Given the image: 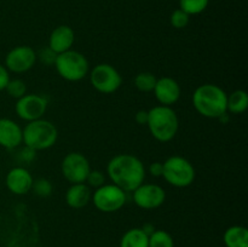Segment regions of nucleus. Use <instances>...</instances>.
Returning a JSON list of instances; mask_svg holds the SVG:
<instances>
[{
  "label": "nucleus",
  "instance_id": "1",
  "mask_svg": "<svg viewBox=\"0 0 248 247\" xmlns=\"http://www.w3.org/2000/svg\"><path fill=\"white\" fill-rule=\"evenodd\" d=\"M107 173L111 183L126 193H132L144 182L145 167L135 155L119 154L109 160Z\"/></svg>",
  "mask_w": 248,
  "mask_h": 247
},
{
  "label": "nucleus",
  "instance_id": "2",
  "mask_svg": "<svg viewBox=\"0 0 248 247\" xmlns=\"http://www.w3.org/2000/svg\"><path fill=\"white\" fill-rule=\"evenodd\" d=\"M228 93L216 84H202L194 91L193 106L200 115L219 119L227 114Z\"/></svg>",
  "mask_w": 248,
  "mask_h": 247
},
{
  "label": "nucleus",
  "instance_id": "3",
  "mask_svg": "<svg viewBox=\"0 0 248 247\" xmlns=\"http://www.w3.org/2000/svg\"><path fill=\"white\" fill-rule=\"evenodd\" d=\"M147 126L155 139L161 143H167L173 139L178 132V115L171 107H153L148 110Z\"/></svg>",
  "mask_w": 248,
  "mask_h": 247
},
{
  "label": "nucleus",
  "instance_id": "4",
  "mask_svg": "<svg viewBox=\"0 0 248 247\" xmlns=\"http://www.w3.org/2000/svg\"><path fill=\"white\" fill-rule=\"evenodd\" d=\"M58 138V130L51 121L45 119L29 121L22 128V143L35 152L50 149L56 144Z\"/></svg>",
  "mask_w": 248,
  "mask_h": 247
},
{
  "label": "nucleus",
  "instance_id": "5",
  "mask_svg": "<svg viewBox=\"0 0 248 247\" xmlns=\"http://www.w3.org/2000/svg\"><path fill=\"white\" fill-rule=\"evenodd\" d=\"M162 177L176 188H186L195 179V169L188 159L179 155L170 156L162 162Z\"/></svg>",
  "mask_w": 248,
  "mask_h": 247
},
{
  "label": "nucleus",
  "instance_id": "6",
  "mask_svg": "<svg viewBox=\"0 0 248 247\" xmlns=\"http://www.w3.org/2000/svg\"><path fill=\"white\" fill-rule=\"evenodd\" d=\"M55 68L62 79L77 82L89 74L90 64L87 58L81 52L69 50L57 55Z\"/></svg>",
  "mask_w": 248,
  "mask_h": 247
},
{
  "label": "nucleus",
  "instance_id": "7",
  "mask_svg": "<svg viewBox=\"0 0 248 247\" xmlns=\"http://www.w3.org/2000/svg\"><path fill=\"white\" fill-rule=\"evenodd\" d=\"M94 207L103 213H114L121 210L127 201V193L115 184H103L92 193Z\"/></svg>",
  "mask_w": 248,
  "mask_h": 247
},
{
  "label": "nucleus",
  "instance_id": "8",
  "mask_svg": "<svg viewBox=\"0 0 248 247\" xmlns=\"http://www.w3.org/2000/svg\"><path fill=\"white\" fill-rule=\"evenodd\" d=\"M90 82L96 91L103 94H111L123 85V77L108 63H99L90 72Z\"/></svg>",
  "mask_w": 248,
  "mask_h": 247
},
{
  "label": "nucleus",
  "instance_id": "9",
  "mask_svg": "<svg viewBox=\"0 0 248 247\" xmlns=\"http://www.w3.org/2000/svg\"><path fill=\"white\" fill-rule=\"evenodd\" d=\"M61 171L64 179H67L70 184L85 183L87 174L91 171V166L84 154L79 152H72L68 153L62 160Z\"/></svg>",
  "mask_w": 248,
  "mask_h": 247
},
{
  "label": "nucleus",
  "instance_id": "10",
  "mask_svg": "<svg viewBox=\"0 0 248 247\" xmlns=\"http://www.w3.org/2000/svg\"><path fill=\"white\" fill-rule=\"evenodd\" d=\"M47 109V99L40 94L26 93L23 97L17 99L15 111L22 120L34 121L41 119Z\"/></svg>",
  "mask_w": 248,
  "mask_h": 247
},
{
  "label": "nucleus",
  "instance_id": "11",
  "mask_svg": "<svg viewBox=\"0 0 248 247\" xmlns=\"http://www.w3.org/2000/svg\"><path fill=\"white\" fill-rule=\"evenodd\" d=\"M133 202L143 210L159 208L166 200L165 189L159 184L142 183L132 191Z\"/></svg>",
  "mask_w": 248,
  "mask_h": 247
},
{
  "label": "nucleus",
  "instance_id": "12",
  "mask_svg": "<svg viewBox=\"0 0 248 247\" xmlns=\"http://www.w3.org/2000/svg\"><path fill=\"white\" fill-rule=\"evenodd\" d=\"M36 52L33 47L26 45H19L11 48L5 57V67L9 72L22 74L35 65Z\"/></svg>",
  "mask_w": 248,
  "mask_h": 247
},
{
  "label": "nucleus",
  "instance_id": "13",
  "mask_svg": "<svg viewBox=\"0 0 248 247\" xmlns=\"http://www.w3.org/2000/svg\"><path fill=\"white\" fill-rule=\"evenodd\" d=\"M155 98L160 103V106L171 107L172 104L177 103L181 98V85L170 77H162L156 80L154 90Z\"/></svg>",
  "mask_w": 248,
  "mask_h": 247
},
{
  "label": "nucleus",
  "instance_id": "14",
  "mask_svg": "<svg viewBox=\"0 0 248 247\" xmlns=\"http://www.w3.org/2000/svg\"><path fill=\"white\" fill-rule=\"evenodd\" d=\"M33 176L27 169L16 166L10 170L5 177V185L15 195H26L31 190Z\"/></svg>",
  "mask_w": 248,
  "mask_h": 247
},
{
  "label": "nucleus",
  "instance_id": "15",
  "mask_svg": "<svg viewBox=\"0 0 248 247\" xmlns=\"http://www.w3.org/2000/svg\"><path fill=\"white\" fill-rule=\"evenodd\" d=\"M22 143V128L16 121L0 118V147L14 150Z\"/></svg>",
  "mask_w": 248,
  "mask_h": 247
},
{
  "label": "nucleus",
  "instance_id": "16",
  "mask_svg": "<svg viewBox=\"0 0 248 247\" xmlns=\"http://www.w3.org/2000/svg\"><path fill=\"white\" fill-rule=\"evenodd\" d=\"M75 41V33L72 27L58 26L51 31L50 38H48V47L55 51L57 55L65 52V51L72 50Z\"/></svg>",
  "mask_w": 248,
  "mask_h": 247
},
{
  "label": "nucleus",
  "instance_id": "17",
  "mask_svg": "<svg viewBox=\"0 0 248 247\" xmlns=\"http://www.w3.org/2000/svg\"><path fill=\"white\" fill-rule=\"evenodd\" d=\"M91 198V188L86 183L70 184L68 190L65 191V202L74 210H79L89 205Z\"/></svg>",
  "mask_w": 248,
  "mask_h": 247
},
{
  "label": "nucleus",
  "instance_id": "18",
  "mask_svg": "<svg viewBox=\"0 0 248 247\" xmlns=\"http://www.w3.org/2000/svg\"><path fill=\"white\" fill-rule=\"evenodd\" d=\"M225 247H248V230L241 225H232L223 235Z\"/></svg>",
  "mask_w": 248,
  "mask_h": 247
},
{
  "label": "nucleus",
  "instance_id": "19",
  "mask_svg": "<svg viewBox=\"0 0 248 247\" xmlns=\"http://www.w3.org/2000/svg\"><path fill=\"white\" fill-rule=\"evenodd\" d=\"M248 107V94L244 90H235L228 94L227 98V113L237 115L246 111Z\"/></svg>",
  "mask_w": 248,
  "mask_h": 247
},
{
  "label": "nucleus",
  "instance_id": "20",
  "mask_svg": "<svg viewBox=\"0 0 248 247\" xmlns=\"http://www.w3.org/2000/svg\"><path fill=\"white\" fill-rule=\"evenodd\" d=\"M149 236L142 230V228H132L123 235L120 240V247H148Z\"/></svg>",
  "mask_w": 248,
  "mask_h": 247
},
{
  "label": "nucleus",
  "instance_id": "21",
  "mask_svg": "<svg viewBox=\"0 0 248 247\" xmlns=\"http://www.w3.org/2000/svg\"><path fill=\"white\" fill-rule=\"evenodd\" d=\"M157 77L153 73L142 72L136 75L135 77V86L138 91L140 92H152L154 90L155 84H156Z\"/></svg>",
  "mask_w": 248,
  "mask_h": 247
},
{
  "label": "nucleus",
  "instance_id": "22",
  "mask_svg": "<svg viewBox=\"0 0 248 247\" xmlns=\"http://www.w3.org/2000/svg\"><path fill=\"white\" fill-rule=\"evenodd\" d=\"M148 247H174L173 237L166 230H155L149 236Z\"/></svg>",
  "mask_w": 248,
  "mask_h": 247
},
{
  "label": "nucleus",
  "instance_id": "23",
  "mask_svg": "<svg viewBox=\"0 0 248 247\" xmlns=\"http://www.w3.org/2000/svg\"><path fill=\"white\" fill-rule=\"evenodd\" d=\"M210 0H179V9L186 11L189 16L199 15L207 9Z\"/></svg>",
  "mask_w": 248,
  "mask_h": 247
},
{
  "label": "nucleus",
  "instance_id": "24",
  "mask_svg": "<svg viewBox=\"0 0 248 247\" xmlns=\"http://www.w3.org/2000/svg\"><path fill=\"white\" fill-rule=\"evenodd\" d=\"M5 91L11 98L19 99L27 93V85L22 79H10L5 87Z\"/></svg>",
  "mask_w": 248,
  "mask_h": 247
},
{
  "label": "nucleus",
  "instance_id": "25",
  "mask_svg": "<svg viewBox=\"0 0 248 247\" xmlns=\"http://www.w3.org/2000/svg\"><path fill=\"white\" fill-rule=\"evenodd\" d=\"M31 191L39 198H48L53 191V185L47 178H38L33 181Z\"/></svg>",
  "mask_w": 248,
  "mask_h": 247
},
{
  "label": "nucleus",
  "instance_id": "26",
  "mask_svg": "<svg viewBox=\"0 0 248 247\" xmlns=\"http://www.w3.org/2000/svg\"><path fill=\"white\" fill-rule=\"evenodd\" d=\"M170 22H171L172 27H174L176 29H183L190 22V16L182 9H177L171 14Z\"/></svg>",
  "mask_w": 248,
  "mask_h": 247
},
{
  "label": "nucleus",
  "instance_id": "27",
  "mask_svg": "<svg viewBox=\"0 0 248 247\" xmlns=\"http://www.w3.org/2000/svg\"><path fill=\"white\" fill-rule=\"evenodd\" d=\"M85 183H87V185L90 188L97 189L103 185V184H106V176L99 170H91L90 173L87 174V178Z\"/></svg>",
  "mask_w": 248,
  "mask_h": 247
},
{
  "label": "nucleus",
  "instance_id": "28",
  "mask_svg": "<svg viewBox=\"0 0 248 247\" xmlns=\"http://www.w3.org/2000/svg\"><path fill=\"white\" fill-rule=\"evenodd\" d=\"M56 58H57V53L55 51L51 50L50 47H44L36 53V61H40L44 65H47V67H51V65H55Z\"/></svg>",
  "mask_w": 248,
  "mask_h": 247
},
{
  "label": "nucleus",
  "instance_id": "29",
  "mask_svg": "<svg viewBox=\"0 0 248 247\" xmlns=\"http://www.w3.org/2000/svg\"><path fill=\"white\" fill-rule=\"evenodd\" d=\"M17 156H18V159L21 160L22 162L31 164V162L36 157V152L34 149H31V148L24 145V147H22L21 149L18 150V153H17Z\"/></svg>",
  "mask_w": 248,
  "mask_h": 247
},
{
  "label": "nucleus",
  "instance_id": "30",
  "mask_svg": "<svg viewBox=\"0 0 248 247\" xmlns=\"http://www.w3.org/2000/svg\"><path fill=\"white\" fill-rule=\"evenodd\" d=\"M10 72L6 69L4 64L0 63V92L5 91V87H6L7 82L10 81Z\"/></svg>",
  "mask_w": 248,
  "mask_h": 247
},
{
  "label": "nucleus",
  "instance_id": "31",
  "mask_svg": "<svg viewBox=\"0 0 248 247\" xmlns=\"http://www.w3.org/2000/svg\"><path fill=\"white\" fill-rule=\"evenodd\" d=\"M162 169H164V167H162V162L155 161L149 165L148 171H149V173L152 174L153 177H162Z\"/></svg>",
  "mask_w": 248,
  "mask_h": 247
},
{
  "label": "nucleus",
  "instance_id": "32",
  "mask_svg": "<svg viewBox=\"0 0 248 247\" xmlns=\"http://www.w3.org/2000/svg\"><path fill=\"white\" fill-rule=\"evenodd\" d=\"M136 123L138 125H147L148 123V110H138L136 113Z\"/></svg>",
  "mask_w": 248,
  "mask_h": 247
},
{
  "label": "nucleus",
  "instance_id": "33",
  "mask_svg": "<svg viewBox=\"0 0 248 247\" xmlns=\"http://www.w3.org/2000/svg\"><path fill=\"white\" fill-rule=\"evenodd\" d=\"M142 230L145 232V234L148 235V236H150V235H152L153 232H154L156 229H155V227L152 224V223H147V224L143 225Z\"/></svg>",
  "mask_w": 248,
  "mask_h": 247
}]
</instances>
